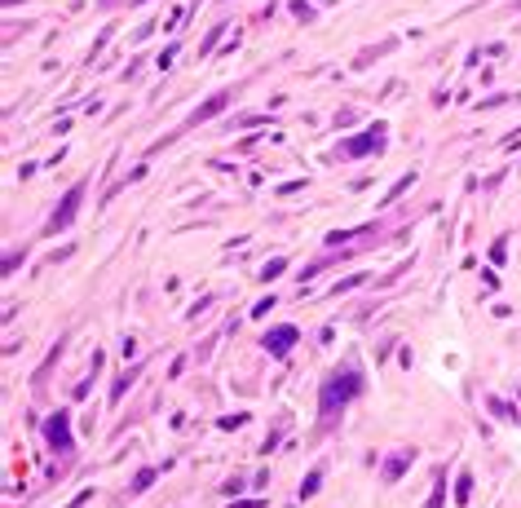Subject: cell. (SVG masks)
<instances>
[{
    "mask_svg": "<svg viewBox=\"0 0 521 508\" xmlns=\"http://www.w3.org/2000/svg\"><path fill=\"white\" fill-rule=\"evenodd\" d=\"M318 482H323V473H309V482L300 486V500H305V495H314V490H318Z\"/></svg>",
    "mask_w": 521,
    "mask_h": 508,
    "instance_id": "cell-10",
    "label": "cell"
},
{
    "mask_svg": "<svg viewBox=\"0 0 521 508\" xmlns=\"http://www.w3.org/2000/svg\"><path fill=\"white\" fill-rule=\"evenodd\" d=\"M296 340H300V327H274V332H265V349H270L274 358H283Z\"/></svg>",
    "mask_w": 521,
    "mask_h": 508,
    "instance_id": "cell-5",
    "label": "cell"
},
{
    "mask_svg": "<svg viewBox=\"0 0 521 508\" xmlns=\"http://www.w3.org/2000/svg\"><path fill=\"white\" fill-rule=\"evenodd\" d=\"M44 442H49L58 455L71 451V416H66V411H54V416H49V420H44Z\"/></svg>",
    "mask_w": 521,
    "mask_h": 508,
    "instance_id": "cell-3",
    "label": "cell"
},
{
    "mask_svg": "<svg viewBox=\"0 0 521 508\" xmlns=\"http://www.w3.org/2000/svg\"><path fill=\"white\" fill-rule=\"evenodd\" d=\"M80 199H84V182H75L71 190L62 194V204L54 208V217H49L44 235H62V230H71V221H75V208H80Z\"/></svg>",
    "mask_w": 521,
    "mask_h": 508,
    "instance_id": "cell-2",
    "label": "cell"
},
{
    "mask_svg": "<svg viewBox=\"0 0 521 508\" xmlns=\"http://www.w3.org/2000/svg\"><path fill=\"white\" fill-rule=\"evenodd\" d=\"M230 508H261V500H243V504H230Z\"/></svg>",
    "mask_w": 521,
    "mask_h": 508,
    "instance_id": "cell-12",
    "label": "cell"
},
{
    "mask_svg": "<svg viewBox=\"0 0 521 508\" xmlns=\"http://www.w3.org/2000/svg\"><path fill=\"white\" fill-rule=\"evenodd\" d=\"M358 393H362V371H358V367L331 371L327 380H323V389H318V416H323V424L341 416L345 407L358 398Z\"/></svg>",
    "mask_w": 521,
    "mask_h": 508,
    "instance_id": "cell-1",
    "label": "cell"
},
{
    "mask_svg": "<svg viewBox=\"0 0 521 508\" xmlns=\"http://www.w3.org/2000/svg\"><path fill=\"white\" fill-rule=\"evenodd\" d=\"M491 261H495V266H503V261H508V256H503V239H499L495 248H491Z\"/></svg>",
    "mask_w": 521,
    "mask_h": 508,
    "instance_id": "cell-11",
    "label": "cell"
},
{
    "mask_svg": "<svg viewBox=\"0 0 521 508\" xmlns=\"http://www.w3.org/2000/svg\"><path fill=\"white\" fill-rule=\"evenodd\" d=\"M468 490H473V478L464 473V478H460V486H455V500H460V504H468Z\"/></svg>",
    "mask_w": 521,
    "mask_h": 508,
    "instance_id": "cell-9",
    "label": "cell"
},
{
    "mask_svg": "<svg viewBox=\"0 0 521 508\" xmlns=\"http://www.w3.org/2000/svg\"><path fill=\"white\" fill-rule=\"evenodd\" d=\"M226 102H230V89H221V93H212V97H208V102H204V106H199V111H195V116H190V124H199V120H212V116H216V111H226Z\"/></svg>",
    "mask_w": 521,
    "mask_h": 508,
    "instance_id": "cell-7",
    "label": "cell"
},
{
    "mask_svg": "<svg viewBox=\"0 0 521 508\" xmlns=\"http://www.w3.org/2000/svg\"><path fill=\"white\" fill-rule=\"evenodd\" d=\"M155 478H159V469H142L137 478H133V490H146V486L155 482Z\"/></svg>",
    "mask_w": 521,
    "mask_h": 508,
    "instance_id": "cell-8",
    "label": "cell"
},
{
    "mask_svg": "<svg viewBox=\"0 0 521 508\" xmlns=\"http://www.w3.org/2000/svg\"><path fill=\"white\" fill-rule=\"evenodd\" d=\"M415 460V451L411 447H402L398 455H389V464H384V482H398L402 478V473H407V464Z\"/></svg>",
    "mask_w": 521,
    "mask_h": 508,
    "instance_id": "cell-6",
    "label": "cell"
},
{
    "mask_svg": "<svg viewBox=\"0 0 521 508\" xmlns=\"http://www.w3.org/2000/svg\"><path fill=\"white\" fill-rule=\"evenodd\" d=\"M380 146H384V128L376 124V128H367L362 137H354V142H341V155H345V159H362V155L380 151Z\"/></svg>",
    "mask_w": 521,
    "mask_h": 508,
    "instance_id": "cell-4",
    "label": "cell"
}]
</instances>
